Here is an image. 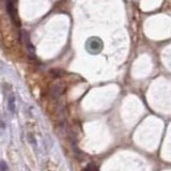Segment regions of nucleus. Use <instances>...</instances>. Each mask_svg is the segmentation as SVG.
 I'll return each instance as SVG.
<instances>
[{
  "mask_svg": "<svg viewBox=\"0 0 171 171\" xmlns=\"http://www.w3.org/2000/svg\"><path fill=\"white\" fill-rule=\"evenodd\" d=\"M86 49L88 51V53L91 55H97L102 51L103 49V42L100 38L93 37L90 38L86 43Z\"/></svg>",
  "mask_w": 171,
  "mask_h": 171,
  "instance_id": "obj_1",
  "label": "nucleus"
},
{
  "mask_svg": "<svg viewBox=\"0 0 171 171\" xmlns=\"http://www.w3.org/2000/svg\"><path fill=\"white\" fill-rule=\"evenodd\" d=\"M8 12L11 18L14 20L15 22H17L16 18H17V15H16V9H15V6H14V2H13V0H9L8 1Z\"/></svg>",
  "mask_w": 171,
  "mask_h": 171,
  "instance_id": "obj_2",
  "label": "nucleus"
},
{
  "mask_svg": "<svg viewBox=\"0 0 171 171\" xmlns=\"http://www.w3.org/2000/svg\"><path fill=\"white\" fill-rule=\"evenodd\" d=\"M15 108H16V105H15V96L10 95L8 98V109L10 110L12 113H14Z\"/></svg>",
  "mask_w": 171,
  "mask_h": 171,
  "instance_id": "obj_3",
  "label": "nucleus"
},
{
  "mask_svg": "<svg viewBox=\"0 0 171 171\" xmlns=\"http://www.w3.org/2000/svg\"><path fill=\"white\" fill-rule=\"evenodd\" d=\"M9 170V167L6 165V163L4 160H1L0 162V171H8Z\"/></svg>",
  "mask_w": 171,
  "mask_h": 171,
  "instance_id": "obj_4",
  "label": "nucleus"
},
{
  "mask_svg": "<svg viewBox=\"0 0 171 171\" xmlns=\"http://www.w3.org/2000/svg\"><path fill=\"white\" fill-rule=\"evenodd\" d=\"M86 171H98V170L95 166H93L92 164H91V165H89L87 168H86Z\"/></svg>",
  "mask_w": 171,
  "mask_h": 171,
  "instance_id": "obj_5",
  "label": "nucleus"
}]
</instances>
